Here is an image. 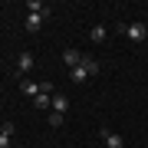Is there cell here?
<instances>
[{"mask_svg": "<svg viewBox=\"0 0 148 148\" xmlns=\"http://www.w3.org/2000/svg\"><path fill=\"white\" fill-rule=\"evenodd\" d=\"M43 20H46L43 13H27V20H23V27H27L30 33H36V30L43 27Z\"/></svg>", "mask_w": 148, "mask_h": 148, "instance_id": "cell-5", "label": "cell"}, {"mask_svg": "<svg viewBox=\"0 0 148 148\" xmlns=\"http://www.w3.org/2000/svg\"><path fill=\"white\" fill-rule=\"evenodd\" d=\"M49 125L59 128V125H63V115H59V112H49Z\"/></svg>", "mask_w": 148, "mask_h": 148, "instance_id": "cell-13", "label": "cell"}, {"mask_svg": "<svg viewBox=\"0 0 148 148\" xmlns=\"http://www.w3.org/2000/svg\"><path fill=\"white\" fill-rule=\"evenodd\" d=\"M13 132H16L13 122H3V125H0V135H10V138H13Z\"/></svg>", "mask_w": 148, "mask_h": 148, "instance_id": "cell-12", "label": "cell"}, {"mask_svg": "<svg viewBox=\"0 0 148 148\" xmlns=\"http://www.w3.org/2000/svg\"><path fill=\"white\" fill-rule=\"evenodd\" d=\"M16 69H20V73H30L33 69V53H20L16 56Z\"/></svg>", "mask_w": 148, "mask_h": 148, "instance_id": "cell-7", "label": "cell"}, {"mask_svg": "<svg viewBox=\"0 0 148 148\" xmlns=\"http://www.w3.org/2000/svg\"><path fill=\"white\" fill-rule=\"evenodd\" d=\"M63 63H66L69 69H76V66L82 63V53H79V49H73V46H69L66 53H63Z\"/></svg>", "mask_w": 148, "mask_h": 148, "instance_id": "cell-4", "label": "cell"}, {"mask_svg": "<svg viewBox=\"0 0 148 148\" xmlns=\"http://www.w3.org/2000/svg\"><path fill=\"white\" fill-rule=\"evenodd\" d=\"M89 40H92V43H106V40H109V30L102 27V23H95L92 33H89Z\"/></svg>", "mask_w": 148, "mask_h": 148, "instance_id": "cell-6", "label": "cell"}, {"mask_svg": "<svg viewBox=\"0 0 148 148\" xmlns=\"http://www.w3.org/2000/svg\"><path fill=\"white\" fill-rule=\"evenodd\" d=\"M119 30H122V36H128L132 43H142L148 36V23H142V20H132V23H125V27L119 23Z\"/></svg>", "mask_w": 148, "mask_h": 148, "instance_id": "cell-1", "label": "cell"}, {"mask_svg": "<svg viewBox=\"0 0 148 148\" xmlns=\"http://www.w3.org/2000/svg\"><path fill=\"white\" fill-rule=\"evenodd\" d=\"M13 148H20V145H13Z\"/></svg>", "mask_w": 148, "mask_h": 148, "instance_id": "cell-15", "label": "cell"}, {"mask_svg": "<svg viewBox=\"0 0 148 148\" xmlns=\"http://www.w3.org/2000/svg\"><path fill=\"white\" fill-rule=\"evenodd\" d=\"M16 89H20L23 95H30V99H36V95L43 92V86H40V82H33V79H23L20 86H16Z\"/></svg>", "mask_w": 148, "mask_h": 148, "instance_id": "cell-3", "label": "cell"}, {"mask_svg": "<svg viewBox=\"0 0 148 148\" xmlns=\"http://www.w3.org/2000/svg\"><path fill=\"white\" fill-rule=\"evenodd\" d=\"M27 10H30V13H43V16H49V7L40 3V0H27Z\"/></svg>", "mask_w": 148, "mask_h": 148, "instance_id": "cell-9", "label": "cell"}, {"mask_svg": "<svg viewBox=\"0 0 148 148\" xmlns=\"http://www.w3.org/2000/svg\"><path fill=\"white\" fill-rule=\"evenodd\" d=\"M69 79H73V82H86V79H89V73H86L82 66H76V69H69Z\"/></svg>", "mask_w": 148, "mask_h": 148, "instance_id": "cell-11", "label": "cell"}, {"mask_svg": "<svg viewBox=\"0 0 148 148\" xmlns=\"http://www.w3.org/2000/svg\"><path fill=\"white\" fill-rule=\"evenodd\" d=\"M99 138L106 142V148H125V142H122V135H115V132H109L106 125L99 128Z\"/></svg>", "mask_w": 148, "mask_h": 148, "instance_id": "cell-2", "label": "cell"}, {"mask_svg": "<svg viewBox=\"0 0 148 148\" xmlns=\"http://www.w3.org/2000/svg\"><path fill=\"white\" fill-rule=\"evenodd\" d=\"M66 109H69V99H66V95H53V112H59V115H66Z\"/></svg>", "mask_w": 148, "mask_h": 148, "instance_id": "cell-8", "label": "cell"}, {"mask_svg": "<svg viewBox=\"0 0 148 148\" xmlns=\"http://www.w3.org/2000/svg\"><path fill=\"white\" fill-rule=\"evenodd\" d=\"M0 148H13V138L10 135H0Z\"/></svg>", "mask_w": 148, "mask_h": 148, "instance_id": "cell-14", "label": "cell"}, {"mask_svg": "<svg viewBox=\"0 0 148 148\" xmlns=\"http://www.w3.org/2000/svg\"><path fill=\"white\" fill-rule=\"evenodd\" d=\"M79 66H82V69H86L89 76H99V63H95L92 56H82V63H79Z\"/></svg>", "mask_w": 148, "mask_h": 148, "instance_id": "cell-10", "label": "cell"}]
</instances>
